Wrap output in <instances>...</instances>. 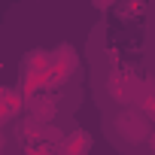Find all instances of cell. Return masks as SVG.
<instances>
[{"label":"cell","mask_w":155,"mask_h":155,"mask_svg":"<svg viewBox=\"0 0 155 155\" xmlns=\"http://www.w3.org/2000/svg\"><path fill=\"white\" fill-rule=\"evenodd\" d=\"M104 134L110 137V143L125 152V155H143L152 137L149 128V116L143 110H137L134 104L128 107H116L104 116Z\"/></svg>","instance_id":"6da1fadb"},{"label":"cell","mask_w":155,"mask_h":155,"mask_svg":"<svg viewBox=\"0 0 155 155\" xmlns=\"http://www.w3.org/2000/svg\"><path fill=\"white\" fill-rule=\"evenodd\" d=\"M137 97H140V85H137L134 76L125 73V70H110V76H107V101L113 107H128Z\"/></svg>","instance_id":"7a4b0ae2"},{"label":"cell","mask_w":155,"mask_h":155,"mask_svg":"<svg viewBox=\"0 0 155 155\" xmlns=\"http://www.w3.org/2000/svg\"><path fill=\"white\" fill-rule=\"evenodd\" d=\"M91 3H94V9H101V12H107V9H113V6L119 3V0H91Z\"/></svg>","instance_id":"3957f363"}]
</instances>
